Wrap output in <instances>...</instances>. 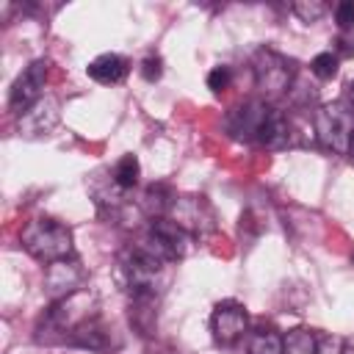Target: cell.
<instances>
[{
  "instance_id": "8",
  "label": "cell",
  "mask_w": 354,
  "mask_h": 354,
  "mask_svg": "<svg viewBox=\"0 0 354 354\" xmlns=\"http://www.w3.org/2000/svg\"><path fill=\"white\" fill-rule=\"evenodd\" d=\"M246 324H249V315H246V307L235 299H224L213 307V315H210V329H213V337L221 343V346H230L235 343L238 337H243L246 332Z\"/></svg>"
},
{
  "instance_id": "10",
  "label": "cell",
  "mask_w": 354,
  "mask_h": 354,
  "mask_svg": "<svg viewBox=\"0 0 354 354\" xmlns=\"http://www.w3.org/2000/svg\"><path fill=\"white\" fill-rule=\"evenodd\" d=\"M58 124V100L55 97H41L33 108H28L19 116V133L25 138H36V136H47L53 127Z\"/></svg>"
},
{
  "instance_id": "16",
  "label": "cell",
  "mask_w": 354,
  "mask_h": 354,
  "mask_svg": "<svg viewBox=\"0 0 354 354\" xmlns=\"http://www.w3.org/2000/svg\"><path fill=\"white\" fill-rule=\"evenodd\" d=\"M290 11H293L301 22H318V19L329 11V6L321 3V0H299V3L290 6Z\"/></svg>"
},
{
  "instance_id": "14",
  "label": "cell",
  "mask_w": 354,
  "mask_h": 354,
  "mask_svg": "<svg viewBox=\"0 0 354 354\" xmlns=\"http://www.w3.org/2000/svg\"><path fill=\"white\" fill-rule=\"evenodd\" d=\"M113 185L127 191L138 183V174H141V166H138V158L136 155H122L116 163H113Z\"/></svg>"
},
{
  "instance_id": "20",
  "label": "cell",
  "mask_w": 354,
  "mask_h": 354,
  "mask_svg": "<svg viewBox=\"0 0 354 354\" xmlns=\"http://www.w3.org/2000/svg\"><path fill=\"white\" fill-rule=\"evenodd\" d=\"M230 77H232V75H230V66H216V69L207 75V88L218 94V91H224V88L230 86Z\"/></svg>"
},
{
  "instance_id": "11",
  "label": "cell",
  "mask_w": 354,
  "mask_h": 354,
  "mask_svg": "<svg viewBox=\"0 0 354 354\" xmlns=\"http://www.w3.org/2000/svg\"><path fill=\"white\" fill-rule=\"evenodd\" d=\"M86 72H88L91 80H97V83H102V86H111V83H119V80L127 77L130 64H127V58H122V55H116V53H102V55H97V58L86 66Z\"/></svg>"
},
{
  "instance_id": "4",
  "label": "cell",
  "mask_w": 354,
  "mask_h": 354,
  "mask_svg": "<svg viewBox=\"0 0 354 354\" xmlns=\"http://www.w3.org/2000/svg\"><path fill=\"white\" fill-rule=\"evenodd\" d=\"M252 69H254V83L266 97H279V94L290 91V86L296 80V61L271 47H260L254 53Z\"/></svg>"
},
{
  "instance_id": "12",
  "label": "cell",
  "mask_w": 354,
  "mask_h": 354,
  "mask_svg": "<svg viewBox=\"0 0 354 354\" xmlns=\"http://www.w3.org/2000/svg\"><path fill=\"white\" fill-rule=\"evenodd\" d=\"M69 343L72 346H83L91 351H105L108 348V326L94 315L88 321H83L80 326H75L69 332Z\"/></svg>"
},
{
  "instance_id": "22",
  "label": "cell",
  "mask_w": 354,
  "mask_h": 354,
  "mask_svg": "<svg viewBox=\"0 0 354 354\" xmlns=\"http://www.w3.org/2000/svg\"><path fill=\"white\" fill-rule=\"evenodd\" d=\"M335 44H337V55H346V58L354 55V36H340Z\"/></svg>"
},
{
  "instance_id": "3",
  "label": "cell",
  "mask_w": 354,
  "mask_h": 354,
  "mask_svg": "<svg viewBox=\"0 0 354 354\" xmlns=\"http://www.w3.org/2000/svg\"><path fill=\"white\" fill-rule=\"evenodd\" d=\"M315 138L337 152V155H348L351 138H354V108L346 102H326L315 111Z\"/></svg>"
},
{
  "instance_id": "21",
  "label": "cell",
  "mask_w": 354,
  "mask_h": 354,
  "mask_svg": "<svg viewBox=\"0 0 354 354\" xmlns=\"http://www.w3.org/2000/svg\"><path fill=\"white\" fill-rule=\"evenodd\" d=\"M141 75H144V80H149V83L160 80V75H163V61H160L158 55L144 58V64H141Z\"/></svg>"
},
{
  "instance_id": "6",
  "label": "cell",
  "mask_w": 354,
  "mask_h": 354,
  "mask_svg": "<svg viewBox=\"0 0 354 354\" xmlns=\"http://www.w3.org/2000/svg\"><path fill=\"white\" fill-rule=\"evenodd\" d=\"M169 218L177 227H183L191 238L207 235L216 230V216L205 196H174V202L169 207Z\"/></svg>"
},
{
  "instance_id": "2",
  "label": "cell",
  "mask_w": 354,
  "mask_h": 354,
  "mask_svg": "<svg viewBox=\"0 0 354 354\" xmlns=\"http://www.w3.org/2000/svg\"><path fill=\"white\" fill-rule=\"evenodd\" d=\"M19 243L22 249L41 260V263H58V260H69L75 257V243H72V230L50 216H39V218H30L25 227H22V235H19Z\"/></svg>"
},
{
  "instance_id": "24",
  "label": "cell",
  "mask_w": 354,
  "mask_h": 354,
  "mask_svg": "<svg viewBox=\"0 0 354 354\" xmlns=\"http://www.w3.org/2000/svg\"><path fill=\"white\" fill-rule=\"evenodd\" d=\"M348 158L354 160V138H351V147H348Z\"/></svg>"
},
{
  "instance_id": "5",
  "label": "cell",
  "mask_w": 354,
  "mask_h": 354,
  "mask_svg": "<svg viewBox=\"0 0 354 354\" xmlns=\"http://www.w3.org/2000/svg\"><path fill=\"white\" fill-rule=\"evenodd\" d=\"M138 243H141L147 252H152L158 260L174 263V260H180V257L188 254V249H191V235H188L183 227H177L171 218H166V216H152V221H149V227H147V235H144Z\"/></svg>"
},
{
  "instance_id": "1",
  "label": "cell",
  "mask_w": 354,
  "mask_h": 354,
  "mask_svg": "<svg viewBox=\"0 0 354 354\" xmlns=\"http://www.w3.org/2000/svg\"><path fill=\"white\" fill-rule=\"evenodd\" d=\"M230 127L238 138L257 141L274 149L293 144V122L260 100H249L241 108H235L230 116Z\"/></svg>"
},
{
  "instance_id": "23",
  "label": "cell",
  "mask_w": 354,
  "mask_h": 354,
  "mask_svg": "<svg viewBox=\"0 0 354 354\" xmlns=\"http://www.w3.org/2000/svg\"><path fill=\"white\" fill-rule=\"evenodd\" d=\"M348 102H351V108H354V80L348 83Z\"/></svg>"
},
{
  "instance_id": "25",
  "label": "cell",
  "mask_w": 354,
  "mask_h": 354,
  "mask_svg": "<svg viewBox=\"0 0 354 354\" xmlns=\"http://www.w3.org/2000/svg\"><path fill=\"white\" fill-rule=\"evenodd\" d=\"M351 260H354V254H351Z\"/></svg>"
},
{
  "instance_id": "19",
  "label": "cell",
  "mask_w": 354,
  "mask_h": 354,
  "mask_svg": "<svg viewBox=\"0 0 354 354\" xmlns=\"http://www.w3.org/2000/svg\"><path fill=\"white\" fill-rule=\"evenodd\" d=\"M335 22L340 30H351L354 28V0H343L335 6Z\"/></svg>"
},
{
  "instance_id": "13",
  "label": "cell",
  "mask_w": 354,
  "mask_h": 354,
  "mask_svg": "<svg viewBox=\"0 0 354 354\" xmlns=\"http://www.w3.org/2000/svg\"><path fill=\"white\" fill-rule=\"evenodd\" d=\"M318 337L310 329H290L282 337V354H315Z\"/></svg>"
},
{
  "instance_id": "15",
  "label": "cell",
  "mask_w": 354,
  "mask_h": 354,
  "mask_svg": "<svg viewBox=\"0 0 354 354\" xmlns=\"http://www.w3.org/2000/svg\"><path fill=\"white\" fill-rule=\"evenodd\" d=\"M246 348L249 354H282V337L274 329H254Z\"/></svg>"
},
{
  "instance_id": "7",
  "label": "cell",
  "mask_w": 354,
  "mask_h": 354,
  "mask_svg": "<svg viewBox=\"0 0 354 354\" xmlns=\"http://www.w3.org/2000/svg\"><path fill=\"white\" fill-rule=\"evenodd\" d=\"M47 69H50V64H47L44 58H36V61H30V64L19 72V77L11 83V91H8V105H11V111L25 113L28 108H33V105L44 97L41 88H44V83H47Z\"/></svg>"
},
{
  "instance_id": "18",
  "label": "cell",
  "mask_w": 354,
  "mask_h": 354,
  "mask_svg": "<svg viewBox=\"0 0 354 354\" xmlns=\"http://www.w3.org/2000/svg\"><path fill=\"white\" fill-rule=\"evenodd\" d=\"M315 354H354V346L340 335H324V337H318Z\"/></svg>"
},
{
  "instance_id": "9",
  "label": "cell",
  "mask_w": 354,
  "mask_h": 354,
  "mask_svg": "<svg viewBox=\"0 0 354 354\" xmlns=\"http://www.w3.org/2000/svg\"><path fill=\"white\" fill-rule=\"evenodd\" d=\"M83 282H86V271L80 268V263H77L75 257L50 263L47 271H44V293H47L53 301L77 293V290L83 288Z\"/></svg>"
},
{
  "instance_id": "17",
  "label": "cell",
  "mask_w": 354,
  "mask_h": 354,
  "mask_svg": "<svg viewBox=\"0 0 354 354\" xmlns=\"http://www.w3.org/2000/svg\"><path fill=\"white\" fill-rule=\"evenodd\" d=\"M310 72L321 80H332L337 75V55L332 53H318L313 61H310Z\"/></svg>"
}]
</instances>
